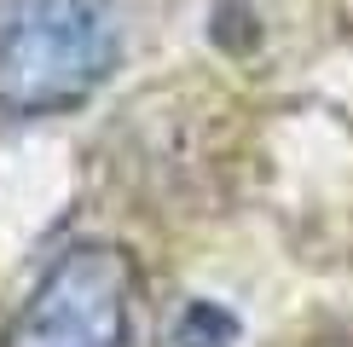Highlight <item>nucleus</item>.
<instances>
[{
  "instance_id": "f03ea898",
  "label": "nucleus",
  "mask_w": 353,
  "mask_h": 347,
  "mask_svg": "<svg viewBox=\"0 0 353 347\" xmlns=\"http://www.w3.org/2000/svg\"><path fill=\"white\" fill-rule=\"evenodd\" d=\"M139 272L116 243H70L12 313L0 347H134Z\"/></svg>"
},
{
  "instance_id": "f257e3e1",
  "label": "nucleus",
  "mask_w": 353,
  "mask_h": 347,
  "mask_svg": "<svg viewBox=\"0 0 353 347\" xmlns=\"http://www.w3.org/2000/svg\"><path fill=\"white\" fill-rule=\"evenodd\" d=\"M116 64V0H0V116L81 110Z\"/></svg>"
},
{
  "instance_id": "7ed1b4c3",
  "label": "nucleus",
  "mask_w": 353,
  "mask_h": 347,
  "mask_svg": "<svg viewBox=\"0 0 353 347\" xmlns=\"http://www.w3.org/2000/svg\"><path fill=\"white\" fill-rule=\"evenodd\" d=\"M174 341L180 347H232L238 341V318L226 307H214V301H191L180 313V324H174Z\"/></svg>"
}]
</instances>
